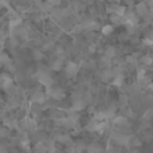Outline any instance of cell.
Returning <instances> with one entry per match:
<instances>
[{
	"mask_svg": "<svg viewBox=\"0 0 153 153\" xmlns=\"http://www.w3.org/2000/svg\"><path fill=\"white\" fill-rule=\"evenodd\" d=\"M76 70H78V66H76L74 62H69L66 65V74L69 76H74L76 74Z\"/></svg>",
	"mask_w": 153,
	"mask_h": 153,
	"instance_id": "6da1fadb",
	"label": "cell"
},
{
	"mask_svg": "<svg viewBox=\"0 0 153 153\" xmlns=\"http://www.w3.org/2000/svg\"><path fill=\"white\" fill-rule=\"evenodd\" d=\"M39 81L42 82L45 86H51V85H53V79H51V76L48 74H40Z\"/></svg>",
	"mask_w": 153,
	"mask_h": 153,
	"instance_id": "7a4b0ae2",
	"label": "cell"
},
{
	"mask_svg": "<svg viewBox=\"0 0 153 153\" xmlns=\"http://www.w3.org/2000/svg\"><path fill=\"white\" fill-rule=\"evenodd\" d=\"M137 12L140 16H145L146 13H148V8H146L145 3H140V4H137Z\"/></svg>",
	"mask_w": 153,
	"mask_h": 153,
	"instance_id": "3957f363",
	"label": "cell"
},
{
	"mask_svg": "<svg viewBox=\"0 0 153 153\" xmlns=\"http://www.w3.org/2000/svg\"><path fill=\"white\" fill-rule=\"evenodd\" d=\"M114 140L117 141V143L118 144H121V145H126L128 143H129V137H128V136H116V137H114Z\"/></svg>",
	"mask_w": 153,
	"mask_h": 153,
	"instance_id": "277c9868",
	"label": "cell"
},
{
	"mask_svg": "<svg viewBox=\"0 0 153 153\" xmlns=\"http://www.w3.org/2000/svg\"><path fill=\"white\" fill-rule=\"evenodd\" d=\"M85 108V101L83 100H76L74 101V109L75 110H81Z\"/></svg>",
	"mask_w": 153,
	"mask_h": 153,
	"instance_id": "5b68a950",
	"label": "cell"
},
{
	"mask_svg": "<svg viewBox=\"0 0 153 153\" xmlns=\"http://www.w3.org/2000/svg\"><path fill=\"white\" fill-rule=\"evenodd\" d=\"M35 151L39 153H46L47 152V148H46V145H43L42 143H38L36 145H35Z\"/></svg>",
	"mask_w": 153,
	"mask_h": 153,
	"instance_id": "8992f818",
	"label": "cell"
},
{
	"mask_svg": "<svg viewBox=\"0 0 153 153\" xmlns=\"http://www.w3.org/2000/svg\"><path fill=\"white\" fill-rule=\"evenodd\" d=\"M23 125L26 128H28V129H32V128H34V121L30 120V118H26L24 120V122H23Z\"/></svg>",
	"mask_w": 153,
	"mask_h": 153,
	"instance_id": "52a82bcc",
	"label": "cell"
},
{
	"mask_svg": "<svg viewBox=\"0 0 153 153\" xmlns=\"http://www.w3.org/2000/svg\"><path fill=\"white\" fill-rule=\"evenodd\" d=\"M111 31H113V27H111V26H105V27L102 28V34H103V35L111 34Z\"/></svg>",
	"mask_w": 153,
	"mask_h": 153,
	"instance_id": "ba28073f",
	"label": "cell"
},
{
	"mask_svg": "<svg viewBox=\"0 0 153 153\" xmlns=\"http://www.w3.org/2000/svg\"><path fill=\"white\" fill-rule=\"evenodd\" d=\"M34 101H36V102H40V103H42L43 101H45V95H43L42 93H38V94L34 97Z\"/></svg>",
	"mask_w": 153,
	"mask_h": 153,
	"instance_id": "9c48e42d",
	"label": "cell"
},
{
	"mask_svg": "<svg viewBox=\"0 0 153 153\" xmlns=\"http://www.w3.org/2000/svg\"><path fill=\"white\" fill-rule=\"evenodd\" d=\"M114 122H116V125H124L125 122H126V118H124V117H117V118L114 120Z\"/></svg>",
	"mask_w": 153,
	"mask_h": 153,
	"instance_id": "30bf717a",
	"label": "cell"
},
{
	"mask_svg": "<svg viewBox=\"0 0 153 153\" xmlns=\"http://www.w3.org/2000/svg\"><path fill=\"white\" fill-rule=\"evenodd\" d=\"M87 151H89V153H101V149L97 148V146H89Z\"/></svg>",
	"mask_w": 153,
	"mask_h": 153,
	"instance_id": "8fae6325",
	"label": "cell"
},
{
	"mask_svg": "<svg viewBox=\"0 0 153 153\" xmlns=\"http://www.w3.org/2000/svg\"><path fill=\"white\" fill-rule=\"evenodd\" d=\"M34 56H35V59H42L43 58V53H40L39 50H35L34 51Z\"/></svg>",
	"mask_w": 153,
	"mask_h": 153,
	"instance_id": "7c38bea8",
	"label": "cell"
},
{
	"mask_svg": "<svg viewBox=\"0 0 153 153\" xmlns=\"http://www.w3.org/2000/svg\"><path fill=\"white\" fill-rule=\"evenodd\" d=\"M106 56H108V58L114 56V48H108V50H106Z\"/></svg>",
	"mask_w": 153,
	"mask_h": 153,
	"instance_id": "4fadbf2b",
	"label": "cell"
},
{
	"mask_svg": "<svg viewBox=\"0 0 153 153\" xmlns=\"http://www.w3.org/2000/svg\"><path fill=\"white\" fill-rule=\"evenodd\" d=\"M122 79H124V76L120 74V75L116 78V81H114V85H121V83H122Z\"/></svg>",
	"mask_w": 153,
	"mask_h": 153,
	"instance_id": "5bb4252c",
	"label": "cell"
},
{
	"mask_svg": "<svg viewBox=\"0 0 153 153\" xmlns=\"http://www.w3.org/2000/svg\"><path fill=\"white\" fill-rule=\"evenodd\" d=\"M55 65H53V69H55V70H59L62 67V63H61V61H56V62H54Z\"/></svg>",
	"mask_w": 153,
	"mask_h": 153,
	"instance_id": "9a60e30c",
	"label": "cell"
},
{
	"mask_svg": "<svg viewBox=\"0 0 153 153\" xmlns=\"http://www.w3.org/2000/svg\"><path fill=\"white\" fill-rule=\"evenodd\" d=\"M152 116H153L152 110H148L145 114H144V118H145V120H149V118H152Z\"/></svg>",
	"mask_w": 153,
	"mask_h": 153,
	"instance_id": "2e32d148",
	"label": "cell"
},
{
	"mask_svg": "<svg viewBox=\"0 0 153 153\" xmlns=\"http://www.w3.org/2000/svg\"><path fill=\"white\" fill-rule=\"evenodd\" d=\"M143 62H144V63H146V65H149V63H152V58H149V56H145V58L143 59Z\"/></svg>",
	"mask_w": 153,
	"mask_h": 153,
	"instance_id": "e0dca14e",
	"label": "cell"
},
{
	"mask_svg": "<svg viewBox=\"0 0 153 153\" xmlns=\"http://www.w3.org/2000/svg\"><path fill=\"white\" fill-rule=\"evenodd\" d=\"M59 140L61 141H69V137H67V136H62V137H59Z\"/></svg>",
	"mask_w": 153,
	"mask_h": 153,
	"instance_id": "ac0fdd59",
	"label": "cell"
},
{
	"mask_svg": "<svg viewBox=\"0 0 153 153\" xmlns=\"http://www.w3.org/2000/svg\"><path fill=\"white\" fill-rule=\"evenodd\" d=\"M48 1H50V3H54V4H58L61 0H48Z\"/></svg>",
	"mask_w": 153,
	"mask_h": 153,
	"instance_id": "d6986e66",
	"label": "cell"
}]
</instances>
